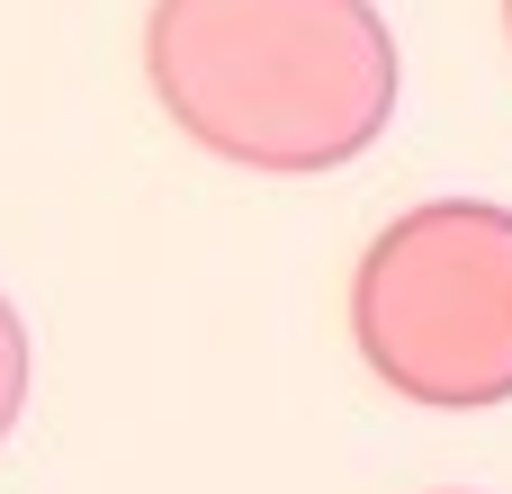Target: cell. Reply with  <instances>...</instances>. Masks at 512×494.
Here are the masks:
<instances>
[{
	"instance_id": "6da1fadb",
	"label": "cell",
	"mask_w": 512,
	"mask_h": 494,
	"mask_svg": "<svg viewBox=\"0 0 512 494\" xmlns=\"http://www.w3.org/2000/svg\"><path fill=\"white\" fill-rule=\"evenodd\" d=\"M144 72L171 126L243 171H342L396 117L378 0H153Z\"/></svg>"
},
{
	"instance_id": "7a4b0ae2",
	"label": "cell",
	"mask_w": 512,
	"mask_h": 494,
	"mask_svg": "<svg viewBox=\"0 0 512 494\" xmlns=\"http://www.w3.org/2000/svg\"><path fill=\"white\" fill-rule=\"evenodd\" d=\"M351 342L369 378L432 414L512 405V207H405L351 270Z\"/></svg>"
},
{
	"instance_id": "3957f363",
	"label": "cell",
	"mask_w": 512,
	"mask_h": 494,
	"mask_svg": "<svg viewBox=\"0 0 512 494\" xmlns=\"http://www.w3.org/2000/svg\"><path fill=\"white\" fill-rule=\"evenodd\" d=\"M18 414H27V324H18V306L0 297V441L18 432Z\"/></svg>"
},
{
	"instance_id": "277c9868",
	"label": "cell",
	"mask_w": 512,
	"mask_h": 494,
	"mask_svg": "<svg viewBox=\"0 0 512 494\" xmlns=\"http://www.w3.org/2000/svg\"><path fill=\"white\" fill-rule=\"evenodd\" d=\"M504 27H512V0H504Z\"/></svg>"
},
{
	"instance_id": "5b68a950",
	"label": "cell",
	"mask_w": 512,
	"mask_h": 494,
	"mask_svg": "<svg viewBox=\"0 0 512 494\" xmlns=\"http://www.w3.org/2000/svg\"><path fill=\"white\" fill-rule=\"evenodd\" d=\"M450 494H459V486H450Z\"/></svg>"
}]
</instances>
